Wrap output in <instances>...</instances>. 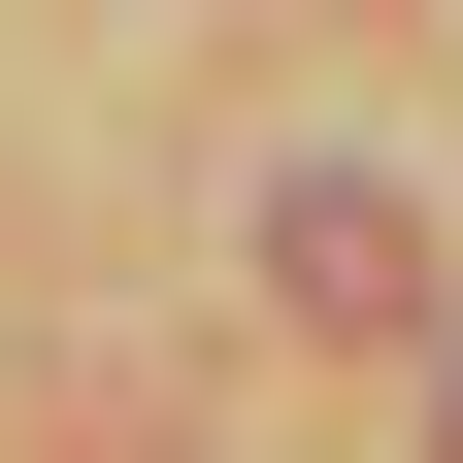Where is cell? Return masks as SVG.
<instances>
[{
  "label": "cell",
  "mask_w": 463,
  "mask_h": 463,
  "mask_svg": "<svg viewBox=\"0 0 463 463\" xmlns=\"http://www.w3.org/2000/svg\"><path fill=\"white\" fill-rule=\"evenodd\" d=\"M265 298L298 331H430V199H397V165H298V199H265Z\"/></svg>",
  "instance_id": "obj_1"
},
{
  "label": "cell",
  "mask_w": 463,
  "mask_h": 463,
  "mask_svg": "<svg viewBox=\"0 0 463 463\" xmlns=\"http://www.w3.org/2000/svg\"><path fill=\"white\" fill-rule=\"evenodd\" d=\"M430 463H463V331H430Z\"/></svg>",
  "instance_id": "obj_2"
}]
</instances>
